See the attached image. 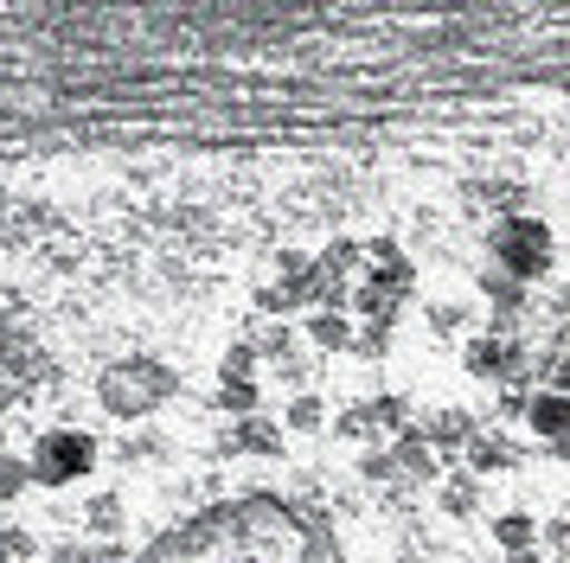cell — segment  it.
Instances as JSON below:
<instances>
[{
	"mask_svg": "<svg viewBox=\"0 0 570 563\" xmlns=\"http://www.w3.org/2000/svg\"><path fill=\"white\" fill-rule=\"evenodd\" d=\"M97 532H122V500L116 493H90V512H83Z\"/></svg>",
	"mask_w": 570,
	"mask_h": 563,
	"instance_id": "ba28073f",
	"label": "cell"
},
{
	"mask_svg": "<svg viewBox=\"0 0 570 563\" xmlns=\"http://www.w3.org/2000/svg\"><path fill=\"white\" fill-rule=\"evenodd\" d=\"M493 250H500V263H507L513 282H532V276L551 269V230L532 225V218H507L500 237H493Z\"/></svg>",
	"mask_w": 570,
	"mask_h": 563,
	"instance_id": "7a4b0ae2",
	"label": "cell"
},
{
	"mask_svg": "<svg viewBox=\"0 0 570 563\" xmlns=\"http://www.w3.org/2000/svg\"><path fill=\"white\" fill-rule=\"evenodd\" d=\"M27 474H32V461H0V500L27 493Z\"/></svg>",
	"mask_w": 570,
	"mask_h": 563,
	"instance_id": "9c48e42d",
	"label": "cell"
},
{
	"mask_svg": "<svg viewBox=\"0 0 570 563\" xmlns=\"http://www.w3.org/2000/svg\"><path fill=\"white\" fill-rule=\"evenodd\" d=\"M321 423H327V409H321V397H308V391H302V397L288 404V429H295V435H314Z\"/></svg>",
	"mask_w": 570,
	"mask_h": 563,
	"instance_id": "52a82bcc",
	"label": "cell"
},
{
	"mask_svg": "<svg viewBox=\"0 0 570 563\" xmlns=\"http://www.w3.org/2000/svg\"><path fill=\"white\" fill-rule=\"evenodd\" d=\"M167 372L160 365H148V358H135V365H116L104 378V404L116 409V416H141V409H155L160 397H167Z\"/></svg>",
	"mask_w": 570,
	"mask_h": 563,
	"instance_id": "3957f363",
	"label": "cell"
},
{
	"mask_svg": "<svg viewBox=\"0 0 570 563\" xmlns=\"http://www.w3.org/2000/svg\"><path fill=\"white\" fill-rule=\"evenodd\" d=\"M90 467H97V442L78 429H52V435H39V448H32V481L39 486H71Z\"/></svg>",
	"mask_w": 570,
	"mask_h": 563,
	"instance_id": "6da1fadb",
	"label": "cell"
},
{
	"mask_svg": "<svg viewBox=\"0 0 570 563\" xmlns=\"http://www.w3.org/2000/svg\"><path fill=\"white\" fill-rule=\"evenodd\" d=\"M525 423H532V429H539L544 442H558V435L570 429V397H564V391H544L539 404L525 409Z\"/></svg>",
	"mask_w": 570,
	"mask_h": 563,
	"instance_id": "277c9868",
	"label": "cell"
},
{
	"mask_svg": "<svg viewBox=\"0 0 570 563\" xmlns=\"http://www.w3.org/2000/svg\"><path fill=\"white\" fill-rule=\"evenodd\" d=\"M493 544H500V551H532V544H539V518H532V512H500V518H493Z\"/></svg>",
	"mask_w": 570,
	"mask_h": 563,
	"instance_id": "5b68a950",
	"label": "cell"
},
{
	"mask_svg": "<svg viewBox=\"0 0 570 563\" xmlns=\"http://www.w3.org/2000/svg\"><path fill=\"white\" fill-rule=\"evenodd\" d=\"M308 346H321V353H346V346H353V327H346L340 314H314L308 320Z\"/></svg>",
	"mask_w": 570,
	"mask_h": 563,
	"instance_id": "8992f818",
	"label": "cell"
}]
</instances>
